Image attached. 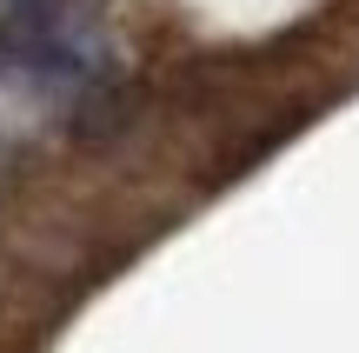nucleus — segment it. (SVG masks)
Segmentation results:
<instances>
[]
</instances>
